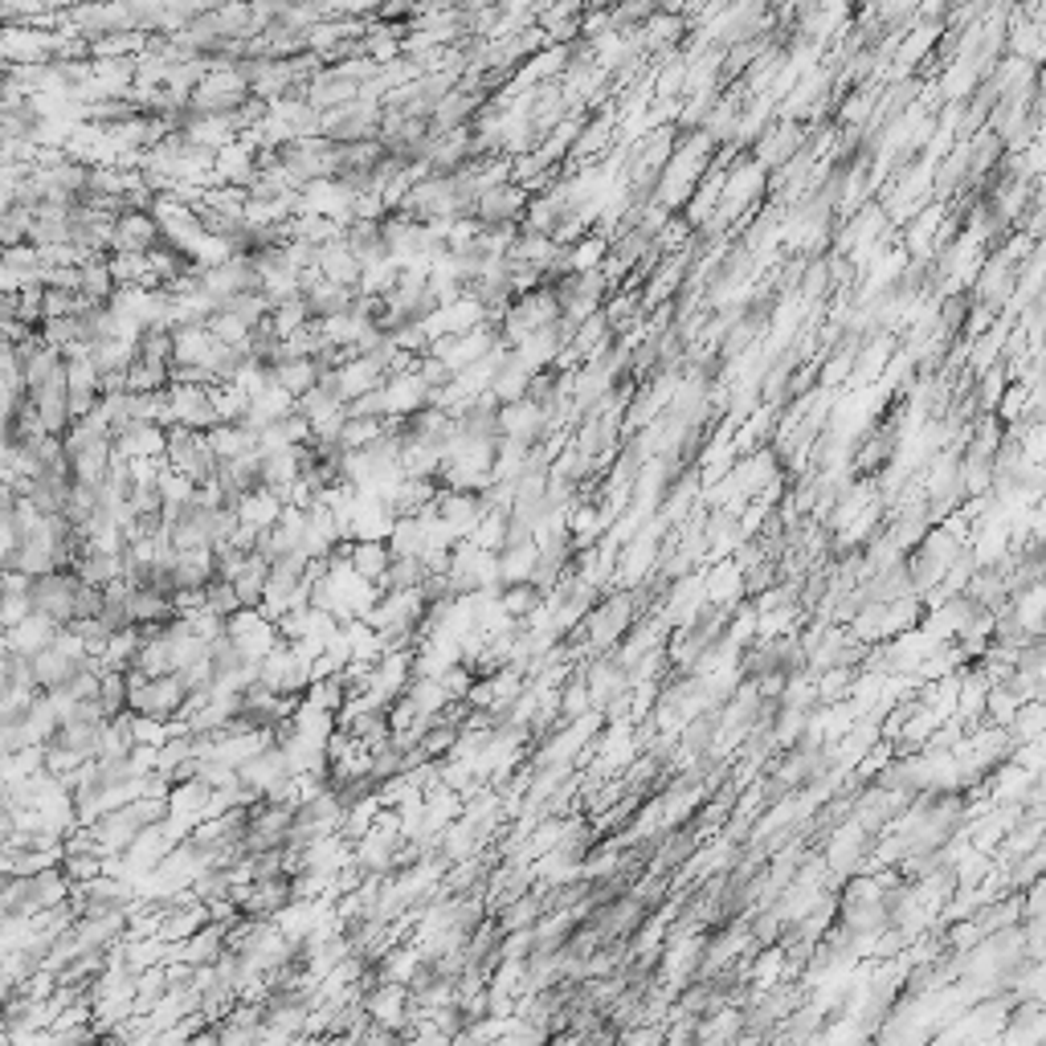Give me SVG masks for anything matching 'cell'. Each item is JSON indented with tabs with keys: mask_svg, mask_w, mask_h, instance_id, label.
Returning a JSON list of instances; mask_svg holds the SVG:
<instances>
[{
	"mask_svg": "<svg viewBox=\"0 0 1046 1046\" xmlns=\"http://www.w3.org/2000/svg\"><path fill=\"white\" fill-rule=\"evenodd\" d=\"M70 895H74V879L62 870V863L41 867V870H33V875H9V870H4L0 908H4V920H17V916H38V911L58 908Z\"/></svg>",
	"mask_w": 1046,
	"mask_h": 1046,
	"instance_id": "1",
	"label": "cell"
},
{
	"mask_svg": "<svg viewBox=\"0 0 1046 1046\" xmlns=\"http://www.w3.org/2000/svg\"><path fill=\"white\" fill-rule=\"evenodd\" d=\"M528 201H531V189H524L519 180H499V185H491V189L479 197V221L487 229H499V226H519L524 221V213H528Z\"/></svg>",
	"mask_w": 1046,
	"mask_h": 1046,
	"instance_id": "2",
	"label": "cell"
},
{
	"mask_svg": "<svg viewBox=\"0 0 1046 1046\" xmlns=\"http://www.w3.org/2000/svg\"><path fill=\"white\" fill-rule=\"evenodd\" d=\"M168 401H172L177 426L213 429L217 421H221L217 401H213V385H185V380H172V385H168Z\"/></svg>",
	"mask_w": 1046,
	"mask_h": 1046,
	"instance_id": "3",
	"label": "cell"
},
{
	"mask_svg": "<svg viewBox=\"0 0 1046 1046\" xmlns=\"http://www.w3.org/2000/svg\"><path fill=\"white\" fill-rule=\"evenodd\" d=\"M168 241L165 226L152 209H123L114 217V250H136V253H152Z\"/></svg>",
	"mask_w": 1046,
	"mask_h": 1046,
	"instance_id": "4",
	"label": "cell"
},
{
	"mask_svg": "<svg viewBox=\"0 0 1046 1046\" xmlns=\"http://www.w3.org/2000/svg\"><path fill=\"white\" fill-rule=\"evenodd\" d=\"M114 455L131 458V462H139V458H165L168 426H160V421H131L127 429L114 434Z\"/></svg>",
	"mask_w": 1046,
	"mask_h": 1046,
	"instance_id": "5",
	"label": "cell"
},
{
	"mask_svg": "<svg viewBox=\"0 0 1046 1046\" xmlns=\"http://www.w3.org/2000/svg\"><path fill=\"white\" fill-rule=\"evenodd\" d=\"M238 773H241V781L253 785L258 794H270V789H275L282 777H290L287 748H282V744H266L262 753H253L246 765H238Z\"/></svg>",
	"mask_w": 1046,
	"mask_h": 1046,
	"instance_id": "6",
	"label": "cell"
},
{
	"mask_svg": "<svg viewBox=\"0 0 1046 1046\" xmlns=\"http://www.w3.org/2000/svg\"><path fill=\"white\" fill-rule=\"evenodd\" d=\"M114 290H119V282H114V275H111L107 253H90L87 262L78 266V295H82V303L107 307L114 299Z\"/></svg>",
	"mask_w": 1046,
	"mask_h": 1046,
	"instance_id": "7",
	"label": "cell"
},
{
	"mask_svg": "<svg viewBox=\"0 0 1046 1046\" xmlns=\"http://www.w3.org/2000/svg\"><path fill=\"white\" fill-rule=\"evenodd\" d=\"M544 606H548V592L536 580H511V585L499 589V609L511 621H531Z\"/></svg>",
	"mask_w": 1046,
	"mask_h": 1046,
	"instance_id": "8",
	"label": "cell"
},
{
	"mask_svg": "<svg viewBox=\"0 0 1046 1046\" xmlns=\"http://www.w3.org/2000/svg\"><path fill=\"white\" fill-rule=\"evenodd\" d=\"M58 634H62V626H58L53 618H46V614H29L21 626L9 630L4 646H13V650H21V655H38V650H46V646L58 642Z\"/></svg>",
	"mask_w": 1046,
	"mask_h": 1046,
	"instance_id": "9",
	"label": "cell"
},
{
	"mask_svg": "<svg viewBox=\"0 0 1046 1046\" xmlns=\"http://www.w3.org/2000/svg\"><path fill=\"white\" fill-rule=\"evenodd\" d=\"M319 270L340 287H360V278H365V262L343 246V238L319 246Z\"/></svg>",
	"mask_w": 1046,
	"mask_h": 1046,
	"instance_id": "10",
	"label": "cell"
},
{
	"mask_svg": "<svg viewBox=\"0 0 1046 1046\" xmlns=\"http://www.w3.org/2000/svg\"><path fill=\"white\" fill-rule=\"evenodd\" d=\"M275 372H278V385H282V392H290V397L299 401L303 392H311L319 380H323V372H328V368L319 365L316 356H295V360H278Z\"/></svg>",
	"mask_w": 1046,
	"mask_h": 1046,
	"instance_id": "11",
	"label": "cell"
},
{
	"mask_svg": "<svg viewBox=\"0 0 1046 1046\" xmlns=\"http://www.w3.org/2000/svg\"><path fill=\"white\" fill-rule=\"evenodd\" d=\"M392 565V548H389V536H360L352 548V568L360 572L365 580H372V585H380L385 580V572H389Z\"/></svg>",
	"mask_w": 1046,
	"mask_h": 1046,
	"instance_id": "12",
	"label": "cell"
},
{
	"mask_svg": "<svg viewBox=\"0 0 1046 1046\" xmlns=\"http://www.w3.org/2000/svg\"><path fill=\"white\" fill-rule=\"evenodd\" d=\"M589 704H592V691H589V679H585V670H577V675H568L565 687H556V711L572 724V719H585L589 716Z\"/></svg>",
	"mask_w": 1046,
	"mask_h": 1046,
	"instance_id": "13",
	"label": "cell"
},
{
	"mask_svg": "<svg viewBox=\"0 0 1046 1046\" xmlns=\"http://www.w3.org/2000/svg\"><path fill=\"white\" fill-rule=\"evenodd\" d=\"M683 29H687V21H683L679 13H670V9H655V13H650V21H646V46H650V50H667V46H675V41H679Z\"/></svg>",
	"mask_w": 1046,
	"mask_h": 1046,
	"instance_id": "14",
	"label": "cell"
},
{
	"mask_svg": "<svg viewBox=\"0 0 1046 1046\" xmlns=\"http://www.w3.org/2000/svg\"><path fill=\"white\" fill-rule=\"evenodd\" d=\"M205 609H213L217 618H233L238 609H246L241 606V597H238V585L233 580H226V577H213L209 585H205Z\"/></svg>",
	"mask_w": 1046,
	"mask_h": 1046,
	"instance_id": "15",
	"label": "cell"
},
{
	"mask_svg": "<svg viewBox=\"0 0 1046 1046\" xmlns=\"http://www.w3.org/2000/svg\"><path fill=\"white\" fill-rule=\"evenodd\" d=\"M82 311V295L70 287H46V303H41V319H62Z\"/></svg>",
	"mask_w": 1046,
	"mask_h": 1046,
	"instance_id": "16",
	"label": "cell"
},
{
	"mask_svg": "<svg viewBox=\"0 0 1046 1046\" xmlns=\"http://www.w3.org/2000/svg\"><path fill=\"white\" fill-rule=\"evenodd\" d=\"M270 323H275L278 336H295L303 323H311V311H307L303 299H287V303H278L275 311H270Z\"/></svg>",
	"mask_w": 1046,
	"mask_h": 1046,
	"instance_id": "17",
	"label": "cell"
},
{
	"mask_svg": "<svg viewBox=\"0 0 1046 1046\" xmlns=\"http://www.w3.org/2000/svg\"><path fill=\"white\" fill-rule=\"evenodd\" d=\"M875 107H879V102L870 99L867 90H858L855 99H850V102L843 107V119H846V123H863V119H867V114L875 111Z\"/></svg>",
	"mask_w": 1046,
	"mask_h": 1046,
	"instance_id": "18",
	"label": "cell"
}]
</instances>
